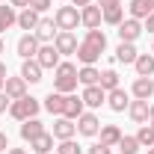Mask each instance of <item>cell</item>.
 I'll use <instances>...</instances> for the list:
<instances>
[{
    "label": "cell",
    "mask_w": 154,
    "mask_h": 154,
    "mask_svg": "<svg viewBox=\"0 0 154 154\" xmlns=\"http://www.w3.org/2000/svg\"><path fill=\"white\" fill-rule=\"evenodd\" d=\"M104 48H107L104 30H86V38L77 45V59H80L83 65H95L98 57L104 54Z\"/></svg>",
    "instance_id": "1"
},
{
    "label": "cell",
    "mask_w": 154,
    "mask_h": 154,
    "mask_svg": "<svg viewBox=\"0 0 154 154\" xmlns=\"http://www.w3.org/2000/svg\"><path fill=\"white\" fill-rule=\"evenodd\" d=\"M77 68L71 62H59L54 68V92H62V95H71L77 89Z\"/></svg>",
    "instance_id": "2"
},
{
    "label": "cell",
    "mask_w": 154,
    "mask_h": 154,
    "mask_svg": "<svg viewBox=\"0 0 154 154\" xmlns=\"http://www.w3.org/2000/svg\"><path fill=\"white\" fill-rule=\"evenodd\" d=\"M38 110H42V104H38L33 95H24V98H18V101H12V104H9V116H12V119H18V122L36 119Z\"/></svg>",
    "instance_id": "3"
},
{
    "label": "cell",
    "mask_w": 154,
    "mask_h": 154,
    "mask_svg": "<svg viewBox=\"0 0 154 154\" xmlns=\"http://www.w3.org/2000/svg\"><path fill=\"white\" fill-rule=\"evenodd\" d=\"M54 24H57L59 30H65V33L77 30V24H80V9H77V6H59L57 12H54Z\"/></svg>",
    "instance_id": "4"
},
{
    "label": "cell",
    "mask_w": 154,
    "mask_h": 154,
    "mask_svg": "<svg viewBox=\"0 0 154 154\" xmlns=\"http://www.w3.org/2000/svg\"><path fill=\"white\" fill-rule=\"evenodd\" d=\"M18 57L21 59H36V54H38V48H42V42H38L33 33H24V36L18 38Z\"/></svg>",
    "instance_id": "5"
},
{
    "label": "cell",
    "mask_w": 154,
    "mask_h": 154,
    "mask_svg": "<svg viewBox=\"0 0 154 154\" xmlns=\"http://www.w3.org/2000/svg\"><path fill=\"white\" fill-rule=\"evenodd\" d=\"M101 21H104V9H101V6H92V3H89V6L80 9V24H83L86 30H98Z\"/></svg>",
    "instance_id": "6"
},
{
    "label": "cell",
    "mask_w": 154,
    "mask_h": 154,
    "mask_svg": "<svg viewBox=\"0 0 154 154\" xmlns=\"http://www.w3.org/2000/svg\"><path fill=\"white\" fill-rule=\"evenodd\" d=\"M57 33H59V27H57V24H54L51 18H42V21H38V27L33 30V36H36L42 45H54Z\"/></svg>",
    "instance_id": "7"
},
{
    "label": "cell",
    "mask_w": 154,
    "mask_h": 154,
    "mask_svg": "<svg viewBox=\"0 0 154 154\" xmlns=\"http://www.w3.org/2000/svg\"><path fill=\"white\" fill-rule=\"evenodd\" d=\"M98 131H101V122H98L95 113H83L77 119V134L80 136H98Z\"/></svg>",
    "instance_id": "8"
},
{
    "label": "cell",
    "mask_w": 154,
    "mask_h": 154,
    "mask_svg": "<svg viewBox=\"0 0 154 154\" xmlns=\"http://www.w3.org/2000/svg\"><path fill=\"white\" fill-rule=\"evenodd\" d=\"M116 33H119L122 42H136L139 33H142V24H139L136 18H128V21H122V24L116 27Z\"/></svg>",
    "instance_id": "9"
},
{
    "label": "cell",
    "mask_w": 154,
    "mask_h": 154,
    "mask_svg": "<svg viewBox=\"0 0 154 154\" xmlns=\"http://www.w3.org/2000/svg\"><path fill=\"white\" fill-rule=\"evenodd\" d=\"M3 92H6V98H9V101H18V98L27 95V80H24V77H6Z\"/></svg>",
    "instance_id": "10"
},
{
    "label": "cell",
    "mask_w": 154,
    "mask_h": 154,
    "mask_svg": "<svg viewBox=\"0 0 154 154\" xmlns=\"http://www.w3.org/2000/svg\"><path fill=\"white\" fill-rule=\"evenodd\" d=\"M36 62L42 65V68H57L59 65V51L54 48V45H42L36 54Z\"/></svg>",
    "instance_id": "11"
},
{
    "label": "cell",
    "mask_w": 154,
    "mask_h": 154,
    "mask_svg": "<svg viewBox=\"0 0 154 154\" xmlns=\"http://www.w3.org/2000/svg\"><path fill=\"white\" fill-rule=\"evenodd\" d=\"M107 104H110L113 113H125V110L131 107V95L119 86V89H113V92H107Z\"/></svg>",
    "instance_id": "12"
},
{
    "label": "cell",
    "mask_w": 154,
    "mask_h": 154,
    "mask_svg": "<svg viewBox=\"0 0 154 154\" xmlns=\"http://www.w3.org/2000/svg\"><path fill=\"white\" fill-rule=\"evenodd\" d=\"M131 95L139 98V101H151V95H154V80H151V77H136L134 86H131Z\"/></svg>",
    "instance_id": "13"
},
{
    "label": "cell",
    "mask_w": 154,
    "mask_h": 154,
    "mask_svg": "<svg viewBox=\"0 0 154 154\" xmlns=\"http://www.w3.org/2000/svg\"><path fill=\"white\" fill-rule=\"evenodd\" d=\"M77 134V125L71 122V119H65V116H57V122H54V139H71V136Z\"/></svg>",
    "instance_id": "14"
},
{
    "label": "cell",
    "mask_w": 154,
    "mask_h": 154,
    "mask_svg": "<svg viewBox=\"0 0 154 154\" xmlns=\"http://www.w3.org/2000/svg\"><path fill=\"white\" fill-rule=\"evenodd\" d=\"M54 48H57L59 54H77V36H74V33L59 30L57 38H54Z\"/></svg>",
    "instance_id": "15"
},
{
    "label": "cell",
    "mask_w": 154,
    "mask_h": 154,
    "mask_svg": "<svg viewBox=\"0 0 154 154\" xmlns=\"http://www.w3.org/2000/svg\"><path fill=\"white\" fill-rule=\"evenodd\" d=\"M38 21H42V15H38L36 9H30V6L18 12V27H21V30H27V33H33V30H36Z\"/></svg>",
    "instance_id": "16"
},
{
    "label": "cell",
    "mask_w": 154,
    "mask_h": 154,
    "mask_svg": "<svg viewBox=\"0 0 154 154\" xmlns=\"http://www.w3.org/2000/svg\"><path fill=\"white\" fill-rule=\"evenodd\" d=\"M80 98H83V104H86V107H101V104L107 101V92H104L101 86H86Z\"/></svg>",
    "instance_id": "17"
},
{
    "label": "cell",
    "mask_w": 154,
    "mask_h": 154,
    "mask_svg": "<svg viewBox=\"0 0 154 154\" xmlns=\"http://www.w3.org/2000/svg\"><path fill=\"white\" fill-rule=\"evenodd\" d=\"M30 151H36V154H51L54 151V134H38L36 139H30Z\"/></svg>",
    "instance_id": "18"
},
{
    "label": "cell",
    "mask_w": 154,
    "mask_h": 154,
    "mask_svg": "<svg viewBox=\"0 0 154 154\" xmlns=\"http://www.w3.org/2000/svg\"><path fill=\"white\" fill-rule=\"evenodd\" d=\"M83 107H86V104H83V98H77V95H65V110H62V116L74 122V119H80V116H83Z\"/></svg>",
    "instance_id": "19"
},
{
    "label": "cell",
    "mask_w": 154,
    "mask_h": 154,
    "mask_svg": "<svg viewBox=\"0 0 154 154\" xmlns=\"http://www.w3.org/2000/svg\"><path fill=\"white\" fill-rule=\"evenodd\" d=\"M148 107H151L148 101H139V98H136V101H131L128 113H131V119H134L136 125H145V122H148Z\"/></svg>",
    "instance_id": "20"
},
{
    "label": "cell",
    "mask_w": 154,
    "mask_h": 154,
    "mask_svg": "<svg viewBox=\"0 0 154 154\" xmlns=\"http://www.w3.org/2000/svg\"><path fill=\"white\" fill-rule=\"evenodd\" d=\"M42 71H45V68L38 65L36 59H24V65H21V77H24L27 83H38V80H42Z\"/></svg>",
    "instance_id": "21"
},
{
    "label": "cell",
    "mask_w": 154,
    "mask_h": 154,
    "mask_svg": "<svg viewBox=\"0 0 154 154\" xmlns=\"http://www.w3.org/2000/svg\"><path fill=\"white\" fill-rule=\"evenodd\" d=\"M38 134H45V125L38 122V119H27V122H21V139H36Z\"/></svg>",
    "instance_id": "22"
},
{
    "label": "cell",
    "mask_w": 154,
    "mask_h": 154,
    "mask_svg": "<svg viewBox=\"0 0 154 154\" xmlns=\"http://www.w3.org/2000/svg\"><path fill=\"white\" fill-rule=\"evenodd\" d=\"M98 134H101V142H104V145H110V148H116V145H119V139L125 136L116 125H101V131H98Z\"/></svg>",
    "instance_id": "23"
},
{
    "label": "cell",
    "mask_w": 154,
    "mask_h": 154,
    "mask_svg": "<svg viewBox=\"0 0 154 154\" xmlns=\"http://www.w3.org/2000/svg\"><path fill=\"white\" fill-rule=\"evenodd\" d=\"M45 110L51 116H62V110H65V95L62 92H51V95L45 98Z\"/></svg>",
    "instance_id": "24"
},
{
    "label": "cell",
    "mask_w": 154,
    "mask_h": 154,
    "mask_svg": "<svg viewBox=\"0 0 154 154\" xmlns=\"http://www.w3.org/2000/svg\"><path fill=\"white\" fill-rule=\"evenodd\" d=\"M134 68L139 77H151L154 71V54H139V57L134 59Z\"/></svg>",
    "instance_id": "25"
},
{
    "label": "cell",
    "mask_w": 154,
    "mask_h": 154,
    "mask_svg": "<svg viewBox=\"0 0 154 154\" xmlns=\"http://www.w3.org/2000/svg\"><path fill=\"white\" fill-rule=\"evenodd\" d=\"M139 57V51L134 48V42H119L116 48V62H134Z\"/></svg>",
    "instance_id": "26"
},
{
    "label": "cell",
    "mask_w": 154,
    "mask_h": 154,
    "mask_svg": "<svg viewBox=\"0 0 154 154\" xmlns=\"http://www.w3.org/2000/svg\"><path fill=\"white\" fill-rule=\"evenodd\" d=\"M18 24V12H15V6H0V36L9 30V27H15Z\"/></svg>",
    "instance_id": "27"
},
{
    "label": "cell",
    "mask_w": 154,
    "mask_h": 154,
    "mask_svg": "<svg viewBox=\"0 0 154 154\" xmlns=\"http://www.w3.org/2000/svg\"><path fill=\"white\" fill-rule=\"evenodd\" d=\"M77 80H80L83 86H98V80H101V71H98L95 65H83V68L77 71Z\"/></svg>",
    "instance_id": "28"
},
{
    "label": "cell",
    "mask_w": 154,
    "mask_h": 154,
    "mask_svg": "<svg viewBox=\"0 0 154 154\" xmlns=\"http://www.w3.org/2000/svg\"><path fill=\"white\" fill-rule=\"evenodd\" d=\"M98 86H101L104 92H113V89H119V74H116L113 68L101 71V80H98Z\"/></svg>",
    "instance_id": "29"
},
{
    "label": "cell",
    "mask_w": 154,
    "mask_h": 154,
    "mask_svg": "<svg viewBox=\"0 0 154 154\" xmlns=\"http://www.w3.org/2000/svg\"><path fill=\"white\" fill-rule=\"evenodd\" d=\"M116 148H119L122 154H136L139 148H142V145H139V139H136V136H122Z\"/></svg>",
    "instance_id": "30"
},
{
    "label": "cell",
    "mask_w": 154,
    "mask_h": 154,
    "mask_svg": "<svg viewBox=\"0 0 154 154\" xmlns=\"http://www.w3.org/2000/svg\"><path fill=\"white\" fill-rule=\"evenodd\" d=\"M122 21H125V9H122V6L104 9V24H110V27H119Z\"/></svg>",
    "instance_id": "31"
},
{
    "label": "cell",
    "mask_w": 154,
    "mask_h": 154,
    "mask_svg": "<svg viewBox=\"0 0 154 154\" xmlns=\"http://www.w3.org/2000/svg\"><path fill=\"white\" fill-rule=\"evenodd\" d=\"M136 139H139L142 148H154V128H151V125H142L139 134H136Z\"/></svg>",
    "instance_id": "32"
},
{
    "label": "cell",
    "mask_w": 154,
    "mask_h": 154,
    "mask_svg": "<svg viewBox=\"0 0 154 154\" xmlns=\"http://www.w3.org/2000/svg\"><path fill=\"white\" fill-rule=\"evenodd\" d=\"M148 15H151V9L145 6V0H131V18L142 21V18H148Z\"/></svg>",
    "instance_id": "33"
},
{
    "label": "cell",
    "mask_w": 154,
    "mask_h": 154,
    "mask_svg": "<svg viewBox=\"0 0 154 154\" xmlns=\"http://www.w3.org/2000/svg\"><path fill=\"white\" fill-rule=\"evenodd\" d=\"M80 151H83V148L77 145L74 139H62V142H59V148H57V154H80Z\"/></svg>",
    "instance_id": "34"
},
{
    "label": "cell",
    "mask_w": 154,
    "mask_h": 154,
    "mask_svg": "<svg viewBox=\"0 0 154 154\" xmlns=\"http://www.w3.org/2000/svg\"><path fill=\"white\" fill-rule=\"evenodd\" d=\"M30 9H36L38 15H42V12L51 9V0H30Z\"/></svg>",
    "instance_id": "35"
},
{
    "label": "cell",
    "mask_w": 154,
    "mask_h": 154,
    "mask_svg": "<svg viewBox=\"0 0 154 154\" xmlns=\"http://www.w3.org/2000/svg\"><path fill=\"white\" fill-rule=\"evenodd\" d=\"M89 154H110V145H104V142H95V145H89Z\"/></svg>",
    "instance_id": "36"
},
{
    "label": "cell",
    "mask_w": 154,
    "mask_h": 154,
    "mask_svg": "<svg viewBox=\"0 0 154 154\" xmlns=\"http://www.w3.org/2000/svg\"><path fill=\"white\" fill-rule=\"evenodd\" d=\"M101 9H113V6H122V0H98Z\"/></svg>",
    "instance_id": "37"
},
{
    "label": "cell",
    "mask_w": 154,
    "mask_h": 154,
    "mask_svg": "<svg viewBox=\"0 0 154 154\" xmlns=\"http://www.w3.org/2000/svg\"><path fill=\"white\" fill-rule=\"evenodd\" d=\"M9 104H12V101L6 98V92H0V113H6V110H9Z\"/></svg>",
    "instance_id": "38"
},
{
    "label": "cell",
    "mask_w": 154,
    "mask_h": 154,
    "mask_svg": "<svg viewBox=\"0 0 154 154\" xmlns=\"http://www.w3.org/2000/svg\"><path fill=\"white\" fill-rule=\"evenodd\" d=\"M142 30H148V33L154 36V12L148 15V18H145V27H142Z\"/></svg>",
    "instance_id": "39"
},
{
    "label": "cell",
    "mask_w": 154,
    "mask_h": 154,
    "mask_svg": "<svg viewBox=\"0 0 154 154\" xmlns=\"http://www.w3.org/2000/svg\"><path fill=\"white\" fill-rule=\"evenodd\" d=\"M9 6H15V9H27L30 0H9Z\"/></svg>",
    "instance_id": "40"
},
{
    "label": "cell",
    "mask_w": 154,
    "mask_h": 154,
    "mask_svg": "<svg viewBox=\"0 0 154 154\" xmlns=\"http://www.w3.org/2000/svg\"><path fill=\"white\" fill-rule=\"evenodd\" d=\"M3 148H9V136L6 134H0V151H3Z\"/></svg>",
    "instance_id": "41"
},
{
    "label": "cell",
    "mask_w": 154,
    "mask_h": 154,
    "mask_svg": "<svg viewBox=\"0 0 154 154\" xmlns=\"http://www.w3.org/2000/svg\"><path fill=\"white\" fill-rule=\"evenodd\" d=\"M92 0H71V6H77V9H83V6H89Z\"/></svg>",
    "instance_id": "42"
},
{
    "label": "cell",
    "mask_w": 154,
    "mask_h": 154,
    "mask_svg": "<svg viewBox=\"0 0 154 154\" xmlns=\"http://www.w3.org/2000/svg\"><path fill=\"white\" fill-rule=\"evenodd\" d=\"M148 125H151V128H154V104H151V107H148Z\"/></svg>",
    "instance_id": "43"
},
{
    "label": "cell",
    "mask_w": 154,
    "mask_h": 154,
    "mask_svg": "<svg viewBox=\"0 0 154 154\" xmlns=\"http://www.w3.org/2000/svg\"><path fill=\"white\" fill-rule=\"evenodd\" d=\"M0 80H6V65L0 62Z\"/></svg>",
    "instance_id": "44"
},
{
    "label": "cell",
    "mask_w": 154,
    "mask_h": 154,
    "mask_svg": "<svg viewBox=\"0 0 154 154\" xmlns=\"http://www.w3.org/2000/svg\"><path fill=\"white\" fill-rule=\"evenodd\" d=\"M9 154H30V151H24V148H12Z\"/></svg>",
    "instance_id": "45"
},
{
    "label": "cell",
    "mask_w": 154,
    "mask_h": 154,
    "mask_svg": "<svg viewBox=\"0 0 154 154\" xmlns=\"http://www.w3.org/2000/svg\"><path fill=\"white\" fill-rule=\"evenodd\" d=\"M145 6H148V9H151V12H154V0H145Z\"/></svg>",
    "instance_id": "46"
},
{
    "label": "cell",
    "mask_w": 154,
    "mask_h": 154,
    "mask_svg": "<svg viewBox=\"0 0 154 154\" xmlns=\"http://www.w3.org/2000/svg\"><path fill=\"white\" fill-rule=\"evenodd\" d=\"M3 48H6V45H3V36H0V54H3Z\"/></svg>",
    "instance_id": "47"
},
{
    "label": "cell",
    "mask_w": 154,
    "mask_h": 154,
    "mask_svg": "<svg viewBox=\"0 0 154 154\" xmlns=\"http://www.w3.org/2000/svg\"><path fill=\"white\" fill-rule=\"evenodd\" d=\"M3 83H6V80H0V92H3Z\"/></svg>",
    "instance_id": "48"
},
{
    "label": "cell",
    "mask_w": 154,
    "mask_h": 154,
    "mask_svg": "<svg viewBox=\"0 0 154 154\" xmlns=\"http://www.w3.org/2000/svg\"><path fill=\"white\" fill-rule=\"evenodd\" d=\"M148 154H154V148H148Z\"/></svg>",
    "instance_id": "49"
},
{
    "label": "cell",
    "mask_w": 154,
    "mask_h": 154,
    "mask_svg": "<svg viewBox=\"0 0 154 154\" xmlns=\"http://www.w3.org/2000/svg\"><path fill=\"white\" fill-rule=\"evenodd\" d=\"M151 54H154V48H151Z\"/></svg>",
    "instance_id": "50"
},
{
    "label": "cell",
    "mask_w": 154,
    "mask_h": 154,
    "mask_svg": "<svg viewBox=\"0 0 154 154\" xmlns=\"http://www.w3.org/2000/svg\"><path fill=\"white\" fill-rule=\"evenodd\" d=\"M51 154H54V151H51Z\"/></svg>",
    "instance_id": "51"
}]
</instances>
